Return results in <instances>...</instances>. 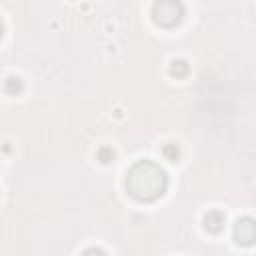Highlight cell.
I'll return each mask as SVG.
<instances>
[{
	"instance_id": "ba28073f",
	"label": "cell",
	"mask_w": 256,
	"mask_h": 256,
	"mask_svg": "<svg viewBox=\"0 0 256 256\" xmlns=\"http://www.w3.org/2000/svg\"><path fill=\"white\" fill-rule=\"evenodd\" d=\"M98 160H100V162H104V164H108L110 160H114V150H112V148H108V146L100 148V150H98Z\"/></svg>"
},
{
	"instance_id": "6da1fadb",
	"label": "cell",
	"mask_w": 256,
	"mask_h": 256,
	"mask_svg": "<svg viewBox=\"0 0 256 256\" xmlns=\"http://www.w3.org/2000/svg\"><path fill=\"white\" fill-rule=\"evenodd\" d=\"M168 188V176L164 168L152 160H138L126 174V190L140 202H152L160 198Z\"/></svg>"
},
{
	"instance_id": "9c48e42d",
	"label": "cell",
	"mask_w": 256,
	"mask_h": 256,
	"mask_svg": "<svg viewBox=\"0 0 256 256\" xmlns=\"http://www.w3.org/2000/svg\"><path fill=\"white\" fill-rule=\"evenodd\" d=\"M2 34H4V24H2V20H0V38H2Z\"/></svg>"
},
{
	"instance_id": "277c9868",
	"label": "cell",
	"mask_w": 256,
	"mask_h": 256,
	"mask_svg": "<svg viewBox=\"0 0 256 256\" xmlns=\"http://www.w3.org/2000/svg\"><path fill=\"white\" fill-rule=\"evenodd\" d=\"M224 222H226V216H224L220 210H210V212L204 216V228H206L208 232H214V234L222 230Z\"/></svg>"
},
{
	"instance_id": "5b68a950",
	"label": "cell",
	"mask_w": 256,
	"mask_h": 256,
	"mask_svg": "<svg viewBox=\"0 0 256 256\" xmlns=\"http://www.w3.org/2000/svg\"><path fill=\"white\" fill-rule=\"evenodd\" d=\"M188 72H190V66H188L186 60L176 58V60L170 62V74H172V76H176V78H184V76H188Z\"/></svg>"
},
{
	"instance_id": "52a82bcc",
	"label": "cell",
	"mask_w": 256,
	"mask_h": 256,
	"mask_svg": "<svg viewBox=\"0 0 256 256\" xmlns=\"http://www.w3.org/2000/svg\"><path fill=\"white\" fill-rule=\"evenodd\" d=\"M162 154H164V158H166V160L176 162V160H178V156H180V150H178V146H176L174 142H170V144H164Z\"/></svg>"
},
{
	"instance_id": "3957f363",
	"label": "cell",
	"mask_w": 256,
	"mask_h": 256,
	"mask_svg": "<svg viewBox=\"0 0 256 256\" xmlns=\"http://www.w3.org/2000/svg\"><path fill=\"white\" fill-rule=\"evenodd\" d=\"M256 238V226H254V220L252 218H240L234 226V240L238 244H244V246H250Z\"/></svg>"
},
{
	"instance_id": "8992f818",
	"label": "cell",
	"mask_w": 256,
	"mask_h": 256,
	"mask_svg": "<svg viewBox=\"0 0 256 256\" xmlns=\"http://www.w3.org/2000/svg\"><path fill=\"white\" fill-rule=\"evenodd\" d=\"M4 90L8 94H20L22 92V80L18 76H10L6 82H4Z\"/></svg>"
},
{
	"instance_id": "7a4b0ae2",
	"label": "cell",
	"mask_w": 256,
	"mask_h": 256,
	"mask_svg": "<svg viewBox=\"0 0 256 256\" xmlns=\"http://www.w3.org/2000/svg\"><path fill=\"white\" fill-rule=\"evenodd\" d=\"M184 14H186V8H184L182 0H156L152 6L154 22L164 28H172V26L180 24Z\"/></svg>"
}]
</instances>
